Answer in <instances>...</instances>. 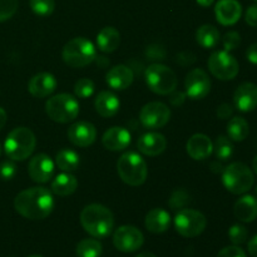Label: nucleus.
<instances>
[{
    "instance_id": "obj_51",
    "label": "nucleus",
    "mask_w": 257,
    "mask_h": 257,
    "mask_svg": "<svg viewBox=\"0 0 257 257\" xmlns=\"http://www.w3.org/2000/svg\"><path fill=\"white\" fill-rule=\"evenodd\" d=\"M28 257H43V256H40V255H32V256H28Z\"/></svg>"
},
{
    "instance_id": "obj_11",
    "label": "nucleus",
    "mask_w": 257,
    "mask_h": 257,
    "mask_svg": "<svg viewBox=\"0 0 257 257\" xmlns=\"http://www.w3.org/2000/svg\"><path fill=\"white\" fill-rule=\"evenodd\" d=\"M171 118V109L162 102H151L143 105L140 112V120L148 130L165 127Z\"/></svg>"
},
{
    "instance_id": "obj_52",
    "label": "nucleus",
    "mask_w": 257,
    "mask_h": 257,
    "mask_svg": "<svg viewBox=\"0 0 257 257\" xmlns=\"http://www.w3.org/2000/svg\"><path fill=\"white\" fill-rule=\"evenodd\" d=\"M0 156H2V146H0Z\"/></svg>"
},
{
    "instance_id": "obj_36",
    "label": "nucleus",
    "mask_w": 257,
    "mask_h": 257,
    "mask_svg": "<svg viewBox=\"0 0 257 257\" xmlns=\"http://www.w3.org/2000/svg\"><path fill=\"white\" fill-rule=\"evenodd\" d=\"M190 203V196L186 191L183 190H177L176 192L172 193L170 201H168V205L171 206L172 210H177V208H183Z\"/></svg>"
},
{
    "instance_id": "obj_41",
    "label": "nucleus",
    "mask_w": 257,
    "mask_h": 257,
    "mask_svg": "<svg viewBox=\"0 0 257 257\" xmlns=\"http://www.w3.org/2000/svg\"><path fill=\"white\" fill-rule=\"evenodd\" d=\"M245 20L250 27H257V5H251L245 13Z\"/></svg>"
},
{
    "instance_id": "obj_3",
    "label": "nucleus",
    "mask_w": 257,
    "mask_h": 257,
    "mask_svg": "<svg viewBox=\"0 0 257 257\" xmlns=\"http://www.w3.org/2000/svg\"><path fill=\"white\" fill-rule=\"evenodd\" d=\"M37 146V138L33 131L27 127H18L8 135L4 142V151L13 161H24L33 155Z\"/></svg>"
},
{
    "instance_id": "obj_50",
    "label": "nucleus",
    "mask_w": 257,
    "mask_h": 257,
    "mask_svg": "<svg viewBox=\"0 0 257 257\" xmlns=\"http://www.w3.org/2000/svg\"><path fill=\"white\" fill-rule=\"evenodd\" d=\"M252 168H253V171H255V173L257 175V156L255 158H253V161H252Z\"/></svg>"
},
{
    "instance_id": "obj_45",
    "label": "nucleus",
    "mask_w": 257,
    "mask_h": 257,
    "mask_svg": "<svg viewBox=\"0 0 257 257\" xmlns=\"http://www.w3.org/2000/svg\"><path fill=\"white\" fill-rule=\"evenodd\" d=\"M247 250L252 257H257V235L253 236L247 243Z\"/></svg>"
},
{
    "instance_id": "obj_49",
    "label": "nucleus",
    "mask_w": 257,
    "mask_h": 257,
    "mask_svg": "<svg viewBox=\"0 0 257 257\" xmlns=\"http://www.w3.org/2000/svg\"><path fill=\"white\" fill-rule=\"evenodd\" d=\"M136 257H157L156 255H153L152 252H142L140 255H137Z\"/></svg>"
},
{
    "instance_id": "obj_46",
    "label": "nucleus",
    "mask_w": 257,
    "mask_h": 257,
    "mask_svg": "<svg viewBox=\"0 0 257 257\" xmlns=\"http://www.w3.org/2000/svg\"><path fill=\"white\" fill-rule=\"evenodd\" d=\"M211 170L213 171L215 173H220V172H223V167L222 165H221L218 161H216V162H212L211 163Z\"/></svg>"
},
{
    "instance_id": "obj_18",
    "label": "nucleus",
    "mask_w": 257,
    "mask_h": 257,
    "mask_svg": "<svg viewBox=\"0 0 257 257\" xmlns=\"http://www.w3.org/2000/svg\"><path fill=\"white\" fill-rule=\"evenodd\" d=\"M57 88V79L53 74L42 72L30 78L28 90L35 98H45L52 94Z\"/></svg>"
},
{
    "instance_id": "obj_32",
    "label": "nucleus",
    "mask_w": 257,
    "mask_h": 257,
    "mask_svg": "<svg viewBox=\"0 0 257 257\" xmlns=\"http://www.w3.org/2000/svg\"><path fill=\"white\" fill-rule=\"evenodd\" d=\"M213 152L217 160L227 161L230 160L233 153V145L231 140L226 136H218L213 143Z\"/></svg>"
},
{
    "instance_id": "obj_8",
    "label": "nucleus",
    "mask_w": 257,
    "mask_h": 257,
    "mask_svg": "<svg viewBox=\"0 0 257 257\" xmlns=\"http://www.w3.org/2000/svg\"><path fill=\"white\" fill-rule=\"evenodd\" d=\"M145 78L148 88L152 92L161 95L171 94L173 90H176L178 84V79L175 72L171 68L163 64H158V63L151 64L146 69Z\"/></svg>"
},
{
    "instance_id": "obj_24",
    "label": "nucleus",
    "mask_w": 257,
    "mask_h": 257,
    "mask_svg": "<svg viewBox=\"0 0 257 257\" xmlns=\"http://www.w3.org/2000/svg\"><path fill=\"white\" fill-rule=\"evenodd\" d=\"M94 107L98 114L104 118H109L117 114L120 107V102L114 93L109 92V90H103L95 98Z\"/></svg>"
},
{
    "instance_id": "obj_5",
    "label": "nucleus",
    "mask_w": 257,
    "mask_h": 257,
    "mask_svg": "<svg viewBox=\"0 0 257 257\" xmlns=\"http://www.w3.org/2000/svg\"><path fill=\"white\" fill-rule=\"evenodd\" d=\"M117 171L120 180L130 186H141L147 178V163L136 152H127L120 156L117 162Z\"/></svg>"
},
{
    "instance_id": "obj_25",
    "label": "nucleus",
    "mask_w": 257,
    "mask_h": 257,
    "mask_svg": "<svg viewBox=\"0 0 257 257\" xmlns=\"http://www.w3.org/2000/svg\"><path fill=\"white\" fill-rule=\"evenodd\" d=\"M146 228L152 233H162L170 228L171 216L163 208H153L147 213L145 220Z\"/></svg>"
},
{
    "instance_id": "obj_9",
    "label": "nucleus",
    "mask_w": 257,
    "mask_h": 257,
    "mask_svg": "<svg viewBox=\"0 0 257 257\" xmlns=\"http://www.w3.org/2000/svg\"><path fill=\"white\" fill-rule=\"evenodd\" d=\"M207 226L205 215L192 208H182L175 217L176 231L183 237L192 238L201 235Z\"/></svg>"
},
{
    "instance_id": "obj_6",
    "label": "nucleus",
    "mask_w": 257,
    "mask_h": 257,
    "mask_svg": "<svg viewBox=\"0 0 257 257\" xmlns=\"http://www.w3.org/2000/svg\"><path fill=\"white\" fill-rule=\"evenodd\" d=\"M63 60L72 68H83L97 58L95 48L90 40L83 37L73 38L63 48Z\"/></svg>"
},
{
    "instance_id": "obj_48",
    "label": "nucleus",
    "mask_w": 257,
    "mask_h": 257,
    "mask_svg": "<svg viewBox=\"0 0 257 257\" xmlns=\"http://www.w3.org/2000/svg\"><path fill=\"white\" fill-rule=\"evenodd\" d=\"M196 2H197V4H200L201 7L208 8L213 4V2H215V0H196Z\"/></svg>"
},
{
    "instance_id": "obj_16",
    "label": "nucleus",
    "mask_w": 257,
    "mask_h": 257,
    "mask_svg": "<svg viewBox=\"0 0 257 257\" xmlns=\"http://www.w3.org/2000/svg\"><path fill=\"white\" fill-rule=\"evenodd\" d=\"M233 104L241 112H252L257 108V85L246 82L233 93Z\"/></svg>"
},
{
    "instance_id": "obj_31",
    "label": "nucleus",
    "mask_w": 257,
    "mask_h": 257,
    "mask_svg": "<svg viewBox=\"0 0 257 257\" xmlns=\"http://www.w3.org/2000/svg\"><path fill=\"white\" fill-rule=\"evenodd\" d=\"M103 252L102 243L95 238H84L75 248L78 257H100Z\"/></svg>"
},
{
    "instance_id": "obj_54",
    "label": "nucleus",
    "mask_w": 257,
    "mask_h": 257,
    "mask_svg": "<svg viewBox=\"0 0 257 257\" xmlns=\"http://www.w3.org/2000/svg\"><path fill=\"white\" fill-rule=\"evenodd\" d=\"M253 2H256V3H257V0H253Z\"/></svg>"
},
{
    "instance_id": "obj_34",
    "label": "nucleus",
    "mask_w": 257,
    "mask_h": 257,
    "mask_svg": "<svg viewBox=\"0 0 257 257\" xmlns=\"http://www.w3.org/2000/svg\"><path fill=\"white\" fill-rule=\"evenodd\" d=\"M94 83L92 82L88 78H83V79H79L74 85V94L75 97L82 98V99H85V98L92 97L93 93H94Z\"/></svg>"
},
{
    "instance_id": "obj_35",
    "label": "nucleus",
    "mask_w": 257,
    "mask_h": 257,
    "mask_svg": "<svg viewBox=\"0 0 257 257\" xmlns=\"http://www.w3.org/2000/svg\"><path fill=\"white\" fill-rule=\"evenodd\" d=\"M228 237H230V241L233 245L240 246L247 241L248 231L243 225L236 223V225L231 226L230 230H228Z\"/></svg>"
},
{
    "instance_id": "obj_26",
    "label": "nucleus",
    "mask_w": 257,
    "mask_h": 257,
    "mask_svg": "<svg viewBox=\"0 0 257 257\" xmlns=\"http://www.w3.org/2000/svg\"><path fill=\"white\" fill-rule=\"evenodd\" d=\"M97 44L102 52L112 53L119 47L120 44V34L115 28L105 27L98 33Z\"/></svg>"
},
{
    "instance_id": "obj_7",
    "label": "nucleus",
    "mask_w": 257,
    "mask_h": 257,
    "mask_svg": "<svg viewBox=\"0 0 257 257\" xmlns=\"http://www.w3.org/2000/svg\"><path fill=\"white\" fill-rule=\"evenodd\" d=\"M48 117L57 123L73 122L79 114V103L68 93H60L49 98L45 103Z\"/></svg>"
},
{
    "instance_id": "obj_43",
    "label": "nucleus",
    "mask_w": 257,
    "mask_h": 257,
    "mask_svg": "<svg viewBox=\"0 0 257 257\" xmlns=\"http://www.w3.org/2000/svg\"><path fill=\"white\" fill-rule=\"evenodd\" d=\"M186 97H187L186 93L180 92V90H178V92L173 90V92L171 93V98H170L171 104L175 105V107H180V105H182L183 102L186 100Z\"/></svg>"
},
{
    "instance_id": "obj_53",
    "label": "nucleus",
    "mask_w": 257,
    "mask_h": 257,
    "mask_svg": "<svg viewBox=\"0 0 257 257\" xmlns=\"http://www.w3.org/2000/svg\"><path fill=\"white\" fill-rule=\"evenodd\" d=\"M256 193H257V186H256Z\"/></svg>"
},
{
    "instance_id": "obj_27",
    "label": "nucleus",
    "mask_w": 257,
    "mask_h": 257,
    "mask_svg": "<svg viewBox=\"0 0 257 257\" xmlns=\"http://www.w3.org/2000/svg\"><path fill=\"white\" fill-rule=\"evenodd\" d=\"M78 187L77 178L69 172L58 175L52 182V192L57 196H69L75 192Z\"/></svg>"
},
{
    "instance_id": "obj_22",
    "label": "nucleus",
    "mask_w": 257,
    "mask_h": 257,
    "mask_svg": "<svg viewBox=\"0 0 257 257\" xmlns=\"http://www.w3.org/2000/svg\"><path fill=\"white\" fill-rule=\"evenodd\" d=\"M102 143L109 151H123L130 146L131 133L123 127H112L104 132Z\"/></svg>"
},
{
    "instance_id": "obj_37",
    "label": "nucleus",
    "mask_w": 257,
    "mask_h": 257,
    "mask_svg": "<svg viewBox=\"0 0 257 257\" xmlns=\"http://www.w3.org/2000/svg\"><path fill=\"white\" fill-rule=\"evenodd\" d=\"M18 10V0H0V23L10 19Z\"/></svg>"
},
{
    "instance_id": "obj_10",
    "label": "nucleus",
    "mask_w": 257,
    "mask_h": 257,
    "mask_svg": "<svg viewBox=\"0 0 257 257\" xmlns=\"http://www.w3.org/2000/svg\"><path fill=\"white\" fill-rule=\"evenodd\" d=\"M208 69L213 77L220 80H231L236 78L240 70V65L236 58L226 50H217L208 58Z\"/></svg>"
},
{
    "instance_id": "obj_20",
    "label": "nucleus",
    "mask_w": 257,
    "mask_h": 257,
    "mask_svg": "<svg viewBox=\"0 0 257 257\" xmlns=\"http://www.w3.org/2000/svg\"><path fill=\"white\" fill-rule=\"evenodd\" d=\"M137 147L138 151L143 153V155L155 157V156H158L165 152L166 147H167V140L161 133L150 132L143 135L138 140Z\"/></svg>"
},
{
    "instance_id": "obj_23",
    "label": "nucleus",
    "mask_w": 257,
    "mask_h": 257,
    "mask_svg": "<svg viewBox=\"0 0 257 257\" xmlns=\"http://www.w3.org/2000/svg\"><path fill=\"white\" fill-rule=\"evenodd\" d=\"M233 215L241 222H252L257 218V198L245 195L236 201L233 206Z\"/></svg>"
},
{
    "instance_id": "obj_13",
    "label": "nucleus",
    "mask_w": 257,
    "mask_h": 257,
    "mask_svg": "<svg viewBox=\"0 0 257 257\" xmlns=\"http://www.w3.org/2000/svg\"><path fill=\"white\" fill-rule=\"evenodd\" d=\"M186 95L193 100L202 99L210 93L211 80L208 74L201 68H196L188 72L185 79Z\"/></svg>"
},
{
    "instance_id": "obj_2",
    "label": "nucleus",
    "mask_w": 257,
    "mask_h": 257,
    "mask_svg": "<svg viewBox=\"0 0 257 257\" xmlns=\"http://www.w3.org/2000/svg\"><path fill=\"white\" fill-rule=\"evenodd\" d=\"M80 223L83 228L95 238H104L112 233L114 217L109 208L99 203H92L80 212Z\"/></svg>"
},
{
    "instance_id": "obj_12",
    "label": "nucleus",
    "mask_w": 257,
    "mask_h": 257,
    "mask_svg": "<svg viewBox=\"0 0 257 257\" xmlns=\"http://www.w3.org/2000/svg\"><path fill=\"white\" fill-rule=\"evenodd\" d=\"M145 242V236L135 226H120L113 233V245L120 252H135Z\"/></svg>"
},
{
    "instance_id": "obj_42",
    "label": "nucleus",
    "mask_w": 257,
    "mask_h": 257,
    "mask_svg": "<svg viewBox=\"0 0 257 257\" xmlns=\"http://www.w3.org/2000/svg\"><path fill=\"white\" fill-rule=\"evenodd\" d=\"M233 114V107L228 103H222L220 107L217 108V117L220 119H228L230 117H232Z\"/></svg>"
},
{
    "instance_id": "obj_14",
    "label": "nucleus",
    "mask_w": 257,
    "mask_h": 257,
    "mask_svg": "<svg viewBox=\"0 0 257 257\" xmlns=\"http://www.w3.org/2000/svg\"><path fill=\"white\" fill-rule=\"evenodd\" d=\"M28 172L34 182L45 183L54 175V162L45 153H39L30 160Z\"/></svg>"
},
{
    "instance_id": "obj_21",
    "label": "nucleus",
    "mask_w": 257,
    "mask_h": 257,
    "mask_svg": "<svg viewBox=\"0 0 257 257\" xmlns=\"http://www.w3.org/2000/svg\"><path fill=\"white\" fill-rule=\"evenodd\" d=\"M133 79H135V74H133L132 69L123 64L110 68L105 77L107 84L115 90L127 89L133 83Z\"/></svg>"
},
{
    "instance_id": "obj_30",
    "label": "nucleus",
    "mask_w": 257,
    "mask_h": 257,
    "mask_svg": "<svg viewBox=\"0 0 257 257\" xmlns=\"http://www.w3.org/2000/svg\"><path fill=\"white\" fill-rule=\"evenodd\" d=\"M79 155L72 150H62L57 153L55 163L64 172H73L79 167Z\"/></svg>"
},
{
    "instance_id": "obj_1",
    "label": "nucleus",
    "mask_w": 257,
    "mask_h": 257,
    "mask_svg": "<svg viewBox=\"0 0 257 257\" xmlns=\"http://www.w3.org/2000/svg\"><path fill=\"white\" fill-rule=\"evenodd\" d=\"M14 207L28 220H44L54 208V198L48 188L32 187L22 191L15 197Z\"/></svg>"
},
{
    "instance_id": "obj_17",
    "label": "nucleus",
    "mask_w": 257,
    "mask_h": 257,
    "mask_svg": "<svg viewBox=\"0 0 257 257\" xmlns=\"http://www.w3.org/2000/svg\"><path fill=\"white\" fill-rule=\"evenodd\" d=\"M242 8L237 0H218L215 7V15L221 25L230 27L240 20Z\"/></svg>"
},
{
    "instance_id": "obj_28",
    "label": "nucleus",
    "mask_w": 257,
    "mask_h": 257,
    "mask_svg": "<svg viewBox=\"0 0 257 257\" xmlns=\"http://www.w3.org/2000/svg\"><path fill=\"white\" fill-rule=\"evenodd\" d=\"M220 32L216 27L211 24H205L200 27L196 32V40L205 49H212L220 42Z\"/></svg>"
},
{
    "instance_id": "obj_33",
    "label": "nucleus",
    "mask_w": 257,
    "mask_h": 257,
    "mask_svg": "<svg viewBox=\"0 0 257 257\" xmlns=\"http://www.w3.org/2000/svg\"><path fill=\"white\" fill-rule=\"evenodd\" d=\"M30 8L33 12L40 17H48L55 9L54 0H30Z\"/></svg>"
},
{
    "instance_id": "obj_40",
    "label": "nucleus",
    "mask_w": 257,
    "mask_h": 257,
    "mask_svg": "<svg viewBox=\"0 0 257 257\" xmlns=\"http://www.w3.org/2000/svg\"><path fill=\"white\" fill-rule=\"evenodd\" d=\"M217 257H247L246 256L245 251L237 245L227 246V247L222 248V250L218 252Z\"/></svg>"
},
{
    "instance_id": "obj_29",
    "label": "nucleus",
    "mask_w": 257,
    "mask_h": 257,
    "mask_svg": "<svg viewBox=\"0 0 257 257\" xmlns=\"http://www.w3.org/2000/svg\"><path fill=\"white\" fill-rule=\"evenodd\" d=\"M248 133H250V127H248L247 120L243 119L242 117L231 118L227 124V135L231 141L241 142L247 138Z\"/></svg>"
},
{
    "instance_id": "obj_39",
    "label": "nucleus",
    "mask_w": 257,
    "mask_h": 257,
    "mask_svg": "<svg viewBox=\"0 0 257 257\" xmlns=\"http://www.w3.org/2000/svg\"><path fill=\"white\" fill-rule=\"evenodd\" d=\"M17 173V166L12 161H4L0 163V178L4 181L12 180Z\"/></svg>"
},
{
    "instance_id": "obj_44",
    "label": "nucleus",
    "mask_w": 257,
    "mask_h": 257,
    "mask_svg": "<svg viewBox=\"0 0 257 257\" xmlns=\"http://www.w3.org/2000/svg\"><path fill=\"white\" fill-rule=\"evenodd\" d=\"M246 58L252 64H257V43H253L248 47V49L246 50Z\"/></svg>"
},
{
    "instance_id": "obj_4",
    "label": "nucleus",
    "mask_w": 257,
    "mask_h": 257,
    "mask_svg": "<svg viewBox=\"0 0 257 257\" xmlns=\"http://www.w3.org/2000/svg\"><path fill=\"white\" fill-rule=\"evenodd\" d=\"M222 183L233 195H243L252 188L255 176L252 170L242 162L231 163L223 170Z\"/></svg>"
},
{
    "instance_id": "obj_38",
    "label": "nucleus",
    "mask_w": 257,
    "mask_h": 257,
    "mask_svg": "<svg viewBox=\"0 0 257 257\" xmlns=\"http://www.w3.org/2000/svg\"><path fill=\"white\" fill-rule=\"evenodd\" d=\"M223 48H225L226 52H231V50H235L236 48H238V45L241 44V37L237 32H228L226 33L225 37L222 39Z\"/></svg>"
},
{
    "instance_id": "obj_19",
    "label": "nucleus",
    "mask_w": 257,
    "mask_h": 257,
    "mask_svg": "<svg viewBox=\"0 0 257 257\" xmlns=\"http://www.w3.org/2000/svg\"><path fill=\"white\" fill-rule=\"evenodd\" d=\"M186 148H187V153L191 158H193L195 161H203L212 155L213 143L208 136L197 133L188 140Z\"/></svg>"
},
{
    "instance_id": "obj_15",
    "label": "nucleus",
    "mask_w": 257,
    "mask_h": 257,
    "mask_svg": "<svg viewBox=\"0 0 257 257\" xmlns=\"http://www.w3.org/2000/svg\"><path fill=\"white\" fill-rule=\"evenodd\" d=\"M68 138L77 147H89L97 138V130L92 123L80 120L70 125L68 130Z\"/></svg>"
},
{
    "instance_id": "obj_47",
    "label": "nucleus",
    "mask_w": 257,
    "mask_h": 257,
    "mask_svg": "<svg viewBox=\"0 0 257 257\" xmlns=\"http://www.w3.org/2000/svg\"><path fill=\"white\" fill-rule=\"evenodd\" d=\"M5 123H7V112L0 107V131L4 128Z\"/></svg>"
}]
</instances>
